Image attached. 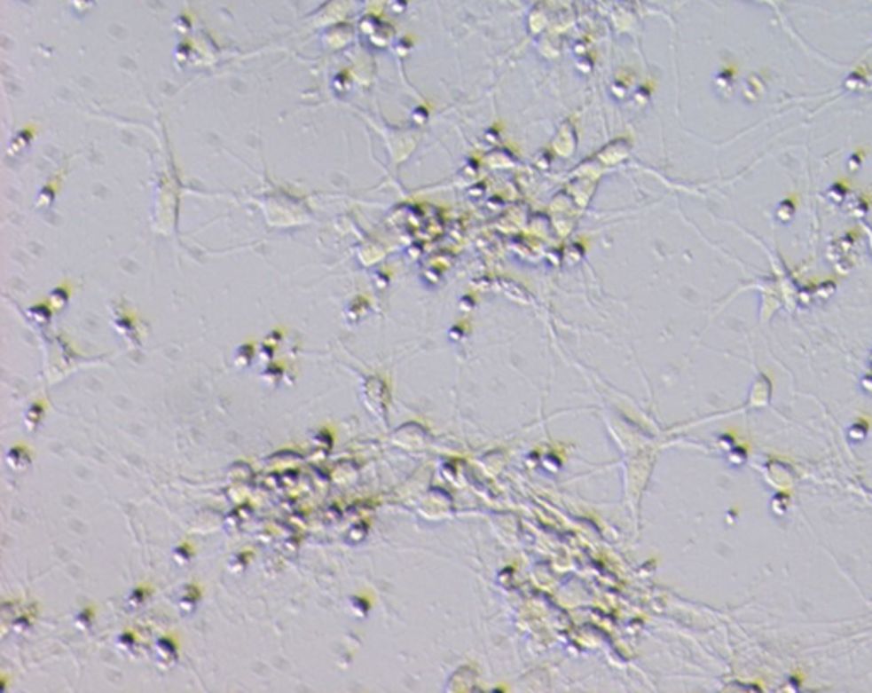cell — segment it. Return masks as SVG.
<instances>
[{"label": "cell", "instance_id": "1", "mask_svg": "<svg viewBox=\"0 0 872 693\" xmlns=\"http://www.w3.org/2000/svg\"><path fill=\"white\" fill-rule=\"evenodd\" d=\"M755 2H758V4H766V5H770V7H772V9L775 11V14H777V18H779V21L782 22V26H784V29H786V31H789V33H790V35H792V36H794V38H796L797 42L801 43V44H803V46L806 48V44H805V43L799 40V36H797V35H794V33H792V29H789L788 21H786V18H784V14H782V9H781V5H782V4L786 2V0H755Z\"/></svg>", "mask_w": 872, "mask_h": 693}, {"label": "cell", "instance_id": "2", "mask_svg": "<svg viewBox=\"0 0 872 693\" xmlns=\"http://www.w3.org/2000/svg\"><path fill=\"white\" fill-rule=\"evenodd\" d=\"M862 229H864V233H866V237H868V244H869V251H871L872 254V225H869V224H864V222H862Z\"/></svg>", "mask_w": 872, "mask_h": 693}]
</instances>
